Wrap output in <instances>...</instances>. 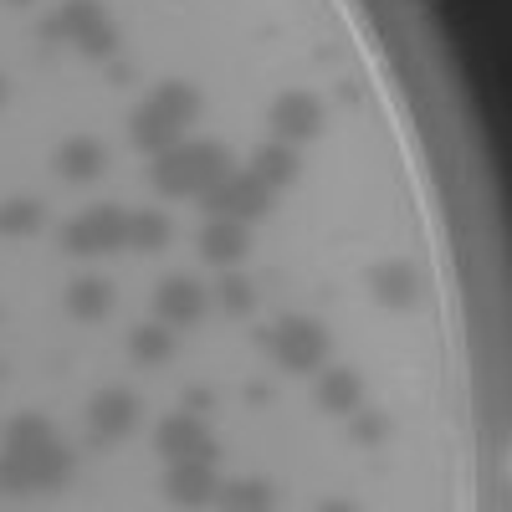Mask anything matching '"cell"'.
<instances>
[{"label": "cell", "mask_w": 512, "mask_h": 512, "mask_svg": "<svg viewBox=\"0 0 512 512\" xmlns=\"http://www.w3.org/2000/svg\"><path fill=\"white\" fill-rule=\"evenodd\" d=\"M118 246H128V216L118 205H93V210H82V216H72L62 226L67 256H108Z\"/></svg>", "instance_id": "cell-4"}, {"label": "cell", "mask_w": 512, "mask_h": 512, "mask_svg": "<svg viewBox=\"0 0 512 512\" xmlns=\"http://www.w3.org/2000/svg\"><path fill=\"white\" fill-rule=\"evenodd\" d=\"M88 425H93L98 441H123L139 425V400L128 395V390H103L88 405Z\"/></svg>", "instance_id": "cell-9"}, {"label": "cell", "mask_w": 512, "mask_h": 512, "mask_svg": "<svg viewBox=\"0 0 512 512\" xmlns=\"http://www.w3.org/2000/svg\"><path fill=\"white\" fill-rule=\"evenodd\" d=\"M0 441H6V451H31V446H47V441H57V436H52V420H47V415L26 410V415H11V420H6Z\"/></svg>", "instance_id": "cell-19"}, {"label": "cell", "mask_w": 512, "mask_h": 512, "mask_svg": "<svg viewBox=\"0 0 512 512\" xmlns=\"http://www.w3.org/2000/svg\"><path fill=\"white\" fill-rule=\"evenodd\" d=\"M251 175L267 180L272 190H287V185H297V175H303V159H297L292 144L272 139V144H262V149L251 154Z\"/></svg>", "instance_id": "cell-16"}, {"label": "cell", "mask_w": 512, "mask_h": 512, "mask_svg": "<svg viewBox=\"0 0 512 512\" xmlns=\"http://www.w3.org/2000/svg\"><path fill=\"white\" fill-rule=\"evenodd\" d=\"M221 497H226L231 507H272V487H267V482H231Z\"/></svg>", "instance_id": "cell-26"}, {"label": "cell", "mask_w": 512, "mask_h": 512, "mask_svg": "<svg viewBox=\"0 0 512 512\" xmlns=\"http://www.w3.org/2000/svg\"><path fill=\"white\" fill-rule=\"evenodd\" d=\"M11 6H31V0H11Z\"/></svg>", "instance_id": "cell-30"}, {"label": "cell", "mask_w": 512, "mask_h": 512, "mask_svg": "<svg viewBox=\"0 0 512 512\" xmlns=\"http://www.w3.org/2000/svg\"><path fill=\"white\" fill-rule=\"evenodd\" d=\"M384 436H390V420H384L379 410H369V415H359V410H354V441L374 446V441H384Z\"/></svg>", "instance_id": "cell-27"}, {"label": "cell", "mask_w": 512, "mask_h": 512, "mask_svg": "<svg viewBox=\"0 0 512 512\" xmlns=\"http://www.w3.org/2000/svg\"><path fill=\"white\" fill-rule=\"evenodd\" d=\"M267 349L282 369L292 374H313L323 359H328V328L313 323V318H282L272 333H267Z\"/></svg>", "instance_id": "cell-5"}, {"label": "cell", "mask_w": 512, "mask_h": 512, "mask_svg": "<svg viewBox=\"0 0 512 512\" xmlns=\"http://www.w3.org/2000/svg\"><path fill=\"white\" fill-rule=\"evenodd\" d=\"M128 139H134V149H144V154H164V149H175L185 139V123L169 118L159 103H144L134 118H128Z\"/></svg>", "instance_id": "cell-12"}, {"label": "cell", "mask_w": 512, "mask_h": 512, "mask_svg": "<svg viewBox=\"0 0 512 512\" xmlns=\"http://www.w3.org/2000/svg\"><path fill=\"white\" fill-rule=\"evenodd\" d=\"M72 477V451L47 441L31 451H0V492H52Z\"/></svg>", "instance_id": "cell-2"}, {"label": "cell", "mask_w": 512, "mask_h": 512, "mask_svg": "<svg viewBox=\"0 0 512 512\" xmlns=\"http://www.w3.org/2000/svg\"><path fill=\"white\" fill-rule=\"evenodd\" d=\"M77 52H82V57H98V62H103V57H113V52H118V26H113V21H103L98 31H88V36L77 41Z\"/></svg>", "instance_id": "cell-24"}, {"label": "cell", "mask_w": 512, "mask_h": 512, "mask_svg": "<svg viewBox=\"0 0 512 512\" xmlns=\"http://www.w3.org/2000/svg\"><path fill=\"white\" fill-rule=\"evenodd\" d=\"M200 200H205L210 216H226V221H246L251 226V221H262L267 210H272V185L256 180L251 169H246V175H236V169H231V175H221L216 185H205Z\"/></svg>", "instance_id": "cell-3"}, {"label": "cell", "mask_w": 512, "mask_h": 512, "mask_svg": "<svg viewBox=\"0 0 512 512\" xmlns=\"http://www.w3.org/2000/svg\"><path fill=\"white\" fill-rule=\"evenodd\" d=\"M128 354H134L139 364H164L169 354H175V333H169L164 323H144L128 333Z\"/></svg>", "instance_id": "cell-20"}, {"label": "cell", "mask_w": 512, "mask_h": 512, "mask_svg": "<svg viewBox=\"0 0 512 512\" xmlns=\"http://www.w3.org/2000/svg\"><path fill=\"white\" fill-rule=\"evenodd\" d=\"M149 103H159L169 118H180L185 128L200 118V93L190 88V82H159V88L149 93Z\"/></svg>", "instance_id": "cell-21"}, {"label": "cell", "mask_w": 512, "mask_h": 512, "mask_svg": "<svg viewBox=\"0 0 512 512\" xmlns=\"http://www.w3.org/2000/svg\"><path fill=\"white\" fill-rule=\"evenodd\" d=\"M0 103H6V77H0Z\"/></svg>", "instance_id": "cell-29"}, {"label": "cell", "mask_w": 512, "mask_h": 512, "mask_svg": "<svg viewBox=\"0 0 512 512\" xmlns=\"http://www.w3.org/2000/svg\"><path fill=\"white\" fill-rule=\"evenodd\" d=\"M359 395H364V384H359V374L354 369H328L323 379H318V410H328V415H354L359 410Z\"/></svg>", "instance_id": "cell-17"}, {"label": "cell", "mask_w": 512, "mask_h": 512, "mask_svg": "<svg viewBox=\"0 0 512 512\" xmlns=\"http://www.w3.org/2000/svg\"><path fill=\"white\" fill-rule=\"evenodd\" d=\"M108 308H113V292H108V282H103V277H77V282L67 287V313H72V318L98 323Z\"/></svg>", "instance_id": "cell-18"}, {"label": "cell", "mask_w": 512, "mask_h": 512, "mask_svg": "<svg viewBox=\"0 0 512 512\" xmlns=\"http://www.w3.org/2000/svg\"><path fill=\"white\" fill-rule=\"evenodd\" d=\"M41 200H6L0 205V236H31L41 226Z\"/></svg>", "instance_id": "cell-23"}, {"label": "cell", "mask_w": 512, "mask_h": 512, "mask_svg": "<svg viewBox=\"0 0 512 512\" xmlns=\"http://www.w3.org/2000/svg\"><path fill=\"white\" fill-rule=\"evenodd\" d=\"M108 16H103V6H98V0H62V6L47 16V21H41V41H72V47H77V41L82 36H88V31H98Z\"/></svg>", "instance_id": "cell-11"}, {"label": "cell", "mask_w": 512, "mask_h": 512, "mask_svg": "<svg viewBox=\"0 0 512 512\" xmlns=\"http://www.w3.org/2000/svg\"><path fill=\"white\" fill-rule=\"evenodd\" d=\"M154 446L169 456V461H180V456H205V461H216V436L205 431V420L195 410H180V415H164L159 420V431H154Z\"/></svg>", "instance_id": "cell-6"}, {"label": "cell", "mask_w": 512, "mask_h": 512, "mask_svg": "<svg viewBox=\"0 0 512 512\" xmlns=\"http://www.w3.org/2000/svg\"><path fill=\"white\" fill-rule=\"evenodd\" d=\"M246 251H251V231H246V221H226V216H216L205 231H200V256L210 267H236V262H246Z\"/></svg>", "instance_id": "cell-13"}, {"label": "cell", "mask_w": 512, "mask_h": 512, "mask_svg": "<svg viewBox=\"0 0 512 512\" xmlns=\"http://www.w3.org/2000/svg\"><path fill=\"white\" fill-rule=\"evenodd\" d=\"M369 292L384 308H410V303H420V272L410 262H379V267H369Z\"/></svg>", "instance_id": "cell-14"}, {"label": "cell", "mask_w": 512, "mask_h": 512, "mask_svg": "<svg viewBox=\"0 0 512 512\" xmlns=\"http://www.w3.org/2000/svg\"><path fill=\"white\" fill-rule=\"evenodd\" d=\"M57 175L62 180H72V185H88V180H98L103 175V164H108V154H103V144L98 139H88V134H77V139H67L62 149H57Z\"/></svg>", "instance_id": "cell-15"}, {"label": "cell", "mask_w": 512, "mask_h": 512, "mask_svg": "<svg viewBox=\"0 0 512 512\" xmlns=\"http://www.w3.org/2000/svg\"><path fill=\"white\" fill-rule=\"evenodd\" d=\"M128 246H134V251H159V246H169V221L154 216V210L128 216Z\"/></svg>", "instance_id": "cell-22"}, {"label": "cell", "mask_w": 512, "mask_h": 512, "mask_svg": "<svg viewBox=\"0 0 512 512\" xmlns=\"http://www.w3.org/2000/svg\"><path fill=\"white\" fill-rule=\"evenodd\" d=\"M185 405H190V410H210V405H216V395H210V390H190Z\"/></svg>", "instance_id": "cell-28"}, {"label": "cell", "mask_w": 512, "mask_h": 512, "mask_svg": "<svg viewBox=\"0 0 512 512\" xmlns=\"http://www.w3.org/2000/svg\"><path fill=\"white\" fill-rule=\"evenodd\" d=\"M221 175H231V154L216 139H205V144H185L180 139L175 149L154 154V169H149V180H154L159 195H200Z\"/></svg>", "instance_id": "cell-1"}, {"label": "cell", "mask_w": 512, "mask_h": 512, "mask_svg": "<svg viewBox=\"0 0 512 512\" xmlns=\"http://www.w3.org/2000/svg\"><path fill=\"white\" fill-rule=\"evenodd\" d=\"M272 134L282 144H303L323 134V103L313 93H282L272 103Z\"/></svg>", "instance_id": "cell-7"}, {"label": "cell", "mask_w": 512, "mask_h": 512, "mask_svg": "<svg viewBox=\"0 0 512 512\" xmlns=\"http://www.w3.org/2000/svg\"><path fill=\"white\" fill-rule=\"evenodd\" d=\"M154 313H159L169 328H190V323H200V318H205V287L190 282V277H169V282H159V292H154Z\"/></svg>", "instance_id": "cell-8"}, {"label": "cell", "mask_w": 512, "mask_h": 512, "mask_svg": "<svg viewBox=\"0 0 512 512\" xmlns=\"http://www.w3.org/2000/svg\"><path fill=\"white\" fill-rule=\"evenodd\" d=\"M221 308H226V313H236V318L256 308V292H251V282H246V277H226V282H221Z\"/></svg>", "instance_id": "cell-25"}, {"label": "cell", "mask_w": 512, "mask_h": 512, "mask_svg": "<svg viewBox=\"0 0 512 512\" xmlns=\"http://www.w3.org/2000/svg\"><path fill=\"white\" fill-rule=\"evenodd\" d=\"M164 492L175 497V502H205V497H216V492H221L216 461H205V456H180V461H169Z\"/></svg>", "instance_id": "cell-10"}]
</instances>
